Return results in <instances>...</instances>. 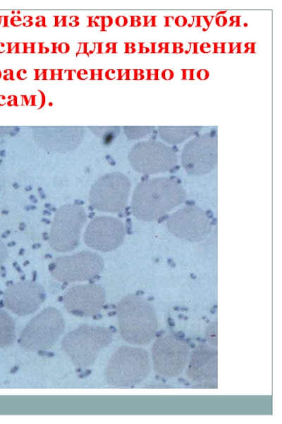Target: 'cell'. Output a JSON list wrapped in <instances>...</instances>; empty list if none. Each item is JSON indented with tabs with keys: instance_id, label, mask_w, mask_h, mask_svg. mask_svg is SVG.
<instances>
[{
	"instance_id": "17",
	"label": "cell",
	"mask_w": 282,
	"mask_h": 424,
	"mask_svg": "<svg viewBox=\"0 0 282 424\" xmlns=\"http://www.w3.org/2000/svg\"><path fill=\"white\" fill-rule=\"evenodd\" d=\"M16 338V324L13 317L0 309V348L13 343Z\"/></svg>"
},
{
	"instance_id": "15",
	"label": "cell",
	"mask_w": 282,
	"mask_h": 424,
	"mask_svg": "<svg viewBox=\"0 0 282 424\" xmlns=\"http://www.w3.org/2000/svg\"><path fill=\"white\" fill-rule=\"evenodd\" d=\"M216 163V147L214 143L208 139L191 143L183 155V166L191 175L201 176L210 172Z\"/></svg>"
},
{
	"instance_id": "30",
	"label": "cell",
	"mask_w": 282,
	"mask_h": 424,
	"mask_svg": "<svg viewBox=\"0 0 282 424\" xmlns=\"http://www.w3.org/2000/svg\"><path fill=\"white\" fill-rule=\"evenodd\" d=\"M183 319L184 320H187V319H188V317H186V316H184Z\"/></svg>"
},
{
	"instance_id": "28",
	"label": "cell",
	"mask_w": 282,
	"mask_h": 424,
	"mask_svg": "<svg viewBox=\"0 0 282 424\" xmlns=\"http://www.w3.org/2000/svg\"><path fill=\"white\" fill-rule=\"evenodd\" d=\"M154 300V298H148L147 300L148 301H152Z\"/></svg>"
},
{
	"instance_id": "23",
	"label": "cell",
	"mask_w": 282,
	"mask_h": 424,
	"mask_svg": "<svg viewBox=\"0 0 282 424\" xmlns=\"http://www.w3.org/2000/svg\"><path fill=\"white\" fill-rule=\"evenodd\" d=\"M188 345H189V346H190V348H195V346H195V343H193L192 342H190V343H188Z\"/></svg>"
},
{
	"instance_id": "24",
	"label": "cell",
	"mask_w": 282,
	"mask_h": 424,
	"mask_svg": "<svg viewBox=\"0 0 282 424\" xmlns=\"http://www.w3.org/2000/svg\"><path fill=\"white\" fill-rule=\"evenodd\" d=\"M188 310V308L185 307H180V311H183V312H186Z\"/></svg>"
},
{
	"instance_id": "13",
	"label": "cell",
	"mask_w": 282,
	"mask_h": 424,
	"mask_svg": "<svg viewBox=\"0 0 282 424\" xmlns=\"http://www.w3.org/2000/svg\"><path fill=\"white\" fill-rule=\"evenodd\" d=\"M106 303L104 289L97 284L78 285L70 288L63 297L65 309L78 317H92Z\"/></svg>"
},
{
	"instance_id": "12",
	"label": "cell",
	"mask_w": 282,
	"mask_h": 424,
	"mask_svg": "<svg viewBox=\"0 0 282 424\" xmlns=\"http://www.w3.org/2000/svg\"><path fill=\"white\" fill-rule=\"evenodd\" d=\"M125 227L121 220L109 216H99L87 225L84 240L90 247L102 252H110L123 242Z\"/></svg>"
},
{
	"instance_id": "1",
	"label": "cell",
	"mask_w": 282,
	"mask_h": 424,
	"mask_svg": "<svg viewBox=\"0 0 282 424\" xmlns=\"http://www.w3.org/2000/svg\"><path fill=\"white\" fill-rule=\"evenodd\" d=\"M185 199V192L178 182L168 177H156L137 184L131 209L138 220L150 222L180 205Z\"/></svg>"
},
{
	"instance_id": "22",
	"label": "cell",
	"mask_w": 282,
	"mask_h": 424,
	"mask_svg": "<svg viewBox=\"0 0 282 424\" xmlns=\"http://www.w3.org/2000/svg\"><path fill=\"white\" fill-rule=\"evenodd\" d=\"M196 340L201 342V343H205L207 341L206 339L201 338V337H197L196 338Z\"/></svg>"
},
{
	"instance_id": "14",
	"label": "cell",
	"mask_w": 282,
	"mask_h": 424,
	"mask_svg": "<svg viewBox=\"0 0 282 424\" xmlns=\"http://www.w3.org/2000/svg\"><path fill=\"white\" fill-rule=\"evenodd\" d=\"M46 298L45 290L38 283L27 281L9 285L4 294V304L13 313L26 316L35 313Z\"/></svg>"
},
{
	"instance_id": "18",
	"label": "cell",
	"mask_w": 282,
	"mask_h": 424,
	"mask_svg": "<svg viewBox=\"0 0 282 424\" xmlns=\"http://www.w3.org/2000/svg\"><path fill=\"white\" fill-rule=\"evenodd\" d=\"M206 340L214 347H217V322L212 323L206 329Z\"/></svg>"
},
{
	"instance_id": "20",
	"label": "cell",
	"mask_w": 282,
	"mask_h": 424,
	"mask_svg": "<svg viewBox=\"0 0 282 424\" xmlns=\"http://www.w3.org/2000/svg\"><path fill=\"white\" fill-rule=\"evenodd\" d=\"M168 325L171 327H173L175 326V322L173 320V319L171 317L168 318Z\"/></svg>"
},
{
	"instance_id": "8",
	"label": "cell",
	"mask_w": 282,
	"mask_h": 424,
	"mask_svg": "<svg viewBox=\"0 0 282 424\" xmlns=\"http://www.w3.org/2000/svg\"><path fill=\"white\" fill-rule=\"evenodd\" d=\"M103 268L102 257L91 251L59 257L49 266L51 274L58 281L66 283L89 281L98 276Z\"/></svg>"
},
{
	"instance_id": "9",
	"label": "cell",
	"mask_w": 282,
	"mask_h": 424,
	"mask_svg": "<svg viewBox=\"0 0 282 424\" xmlns=\"http://www.w3.org/2000/svg\"><path fill=\"white\" fill-rule=\"evenodd\" d=\"M155 371L159 375L173 377L184 369L190 356V350L184 340L175 335L158 339L152 348Z\"/></svg>"
},
{
	"instance_id": "16",
	"label": "cell",
	"mask_w": 282,
	"mask_h": 424,
	"mask_svg": "<svg viewBox=\"0 0 282 424\" xmlns=\"http://www.w3.org/2000/svg\"><path fill=\"white\" fill-rule=\"evenodd\" d=\"M187 375L199 382H212L217 377V350L200 345L190 356Z\"/></svg>"
},
{
	"instance_id": "6",
	"label": "cell",
	"mask_w": 282,
	"mask_h": 424,
	"mask_svg": "<svg viewBox=\"0 0 282 424\" xmlns=\"http://www.w3.org/2000/svg\"><path fill=\"white\" fill-rule=\"evenodd\" d=\"M86 222L83 208L66 204L56 213L51 227L49 244L59 252H69L78 247L82 228Z\"/></svg>"
},
{
	"instance_id": "4",
	"label": "cell",
	"mask_w": 282,
	"mask_h": 424,
	"mask_svg": "<svg viewBox=\"0 0 282 424\" xmlns=\"http://www.w3.org/2000/svg\"><path fill=\"white\" fill-rule=\"evenodd\" d=\"M147 351L141 348L123 346L111 355L104 371L106 383L111 387L125 388L143 381L150 372Z\"/></svg>"
},
{
	"instance_id": "2",
	"label": "cell",
	"mask_w": 282,
	"mask_h": 424,
	"mask_svg": "<svg viewBox=\"0 0 282 424\" xmlns=\"http://www.w3.org/2000/svg\"><path fill=\"white\" fill-rule=\"evenodd\" d=\"M141 295H130L118 304L119 331L126 342L145 345L155 336L157 321L152 307Z\"/></svg>"
},
{
	"instance_id": "5",
	"label": "cell",
	"mask_w": 282,
	"mask_h": 424,
	"mask_svg": "<svg viewBox=\"0 0 282 424\" xmlns=\"http://www.w3.org/2000/svg\"><path fill=\"white\" fill-rule=\"evenodd\" d=\"M64 329L65 322L61 312L48 307L27 324L19 336L18 343L25 351H45L56 343Z\"/></svg>"
},
{
	"instance_id": "3",
	"label": "cell",
	"mask_w": 282,
	"mask_h": 424,
	"mask_svg": "<svg viewBox=\"0 0 282 424\" xmlns=\"http://www.w3.org/2000/svg\"><path fill=\"white\" fill-rule=\"evenodd\" d=\"M113 340L111 331L104 326L82 324L66 334L61 341L63 352L74 366H92L100 352Z\"/></svg>"
},
{
	"instance_id": "29",
	"label": "cell",
	"mask_w": 282,
	"mask_h": 424,
	"mask_svg": "<svg viewBox=\"0 0 282 424\" xmlns=\"http://www.w3.org/2000/svg\"><path fill=\"white\" fill-rule=\"evenodd\" d=\"M212 309H214V310H216V309H217V305H214V306L212 307Z\"/></svg>"
},
{
	"instance_id": "27",
	"label": "cell",
	"mask_w": 282,
	"mask_h": 424,
	"mask_svg": "<svg viewBox=\"0 0 282 424\" xmlns=\"http://www.w3.org/2000/svg\"><path fill=\"white\" fill-rule=\"evenodd\" d=\"M183 317H184V315H183V314H179L178 315V317L179 319H183Z\"/></svg>"
},
{
	"instance_id": "7",
	"label": "cell",
	"mask_w": 282,
	"mask_h": 424,
	"mask_svg": "<svg viewBox=\"0 0 282 424\" xmlns=\"http://www.w3.org/2000/svg\"><path fill=\"white\" fill-rule=\"evenodd\" d=\"M130 190L129 179L121 172H111L99 178L92 185L89 200L98 211L118 213L127 205Z\"/></svg>"
},
{
	"instance_id": "21",
	"label": "cell",
	"mask_w": 282,
	"mask_h": 424,
	"mask_svg": "<svg viewBox=\"0 0 282 424\" xmlns=\"http://www.w3.org/2000/svg\"><path fill=\"white\" fill-rule=\"evenodd\" d=\"M165 333V331L164 330L159 331H157L155 334V336L157 338H160L161 336H162V335Z\"/></svg>"
},
{
	"instance_id": "10",
	"label": "cell",
	"mask_w": 282,
	"mask_h": 424,
	"mask_svg": "<svg viewBox=\"0 0 282 424\" xmlns=\"http://www.w3.org/2000/svg\"><path fill=\"white\" fill-rule=\"evenodd\" d=\"M168 230L178 238L190 242L204 240L212 230L208 216L199 206H183L173 213L166 222Z\"/></svg>"
},
{
	"instance_id": "11",
	"label": "cell",
	"mask_w": 282,
	"mask_h": 424,
	"mask_svg": "<svg viewBox=\"0 0 282 424\" xmlns=\"http://www.w3.org/2000/svg\"><path fill=\"white\" fill-rule=\"evenodd\" d=\"M176 162V156L173 151L159 143H142L133 149L130 155L132 167L145 175L169 171L175 167Z\"/></svg>"
},
{
	"instance_id": "25",
	"label": "cell",
	"mask_w": 282,
	"mask_h": 424,
	"mask_svg": "<svg viewBox=\"0 0 282 424\" xmlns=\"http://www.w3.org/2000/svg\"><path fill=\"white\" fill-rule=\"evenodd\" d=\"M180 307H178V306H175V307H173V310H176V311H180Z\"/></svg>"
},
{
	"instance_id": "26",
	"label": "cell",
	"mask_w": 282,
	"mask_h": 424,
	"mask_svg": "<svg viewBox=\"0 0 282 424\" xmlns=\"http://www.w3.org/2000/svg\"><path fill=\"white\" fill-rule=\"evenodd\" d=\"M215 312H216V310H214L212 308L210 310V313L211 314H214Z\"/></svg>"
},
{
	"instance_id": "19",
	"label": "cell",
	"mask_w": 282,
	"mask_h": 424,
	"mask_svg": "<svg viewBox=\"0 0 282 424\" xmlns=\"http://www.w3.org/2000/svg\"><path fill=\"white\" fill-rule=\"evenodd\" d=\"M7 257L8 250L4 242L0 240V266L6 261Z\"/></svg>"
}]
</instances>
